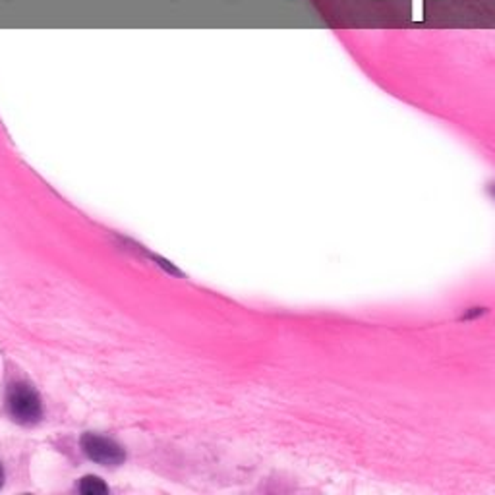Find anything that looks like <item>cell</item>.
<instances>
[{
	"mask_svg": "<svg viewBox=\"0 0 495 495\" xmlns=\"http://www.w3.org/2000/svg\"><path fill=\"white\" fill-rule=\"evenodd\" d=\"M8 408L12 418L20 424H36L41 414V398L27 383H15L8 393Z\"/></svg>",
	"mask_w": 495,
	"mask_h": 495,
	"instance_id": "cell-1",
	"label": "cell"
},
{
	"mask_svg": "<svg viewBox=\"0 0 495 495\" xmlns=\"http://www.w3.org/2000/svg\"><path fill=\"white\" fill-rule=\"evenodd\" d=\"M82 449L91 460L107 467H119L126 459V453L119 443L95 434H86L82 438Z\"/></svg>",
	"mask_w": 495,
	"mask_h": 495,
	"instance_id": "cell-2",
	"label": "cell"
},
{
	"mask_svg": "<svg viewBox=\"0 0 495 495\" xmlns=\"http://www.w3.org/2000/svg\"><path fill=\"white\" fill-rule=\"evenodd\" d=\"M79 491L82 493H107L108 488L103 484L101 478L98 476H86L82 482H79Z\"/></svg>",
	"mask_w": 495,
	"mask_h": 495,
	"instance_id": "cell-3",
	"label": "cell"
},
{
	"mask_svg": "<svg viewBox=\"0 0 495 495\" xmlns=\"http://www.w3.org/2000/svg\"><path fill=\"white\" fill-rule=\"evenodd\" d=\"M412 22L424 20V0H412Z\"/></svg>",
	"mask_w": 495,
	"mask_h": 495,
	"instance_id": "cell-4",
	"label": "cell"
},
{
	"mask_svg": "<svg viewBox=\"0 0 495 495\" xmlns=\"http://www.w3.org/2000/svg\"><path fill=\"white\" fill-rule=\"evenodd\" d=\"M3 484H5V470H3V467H0V486Z\"/></svg>",
	"mask_w": 495,
	"mask_h": 495,
	"instance_id": "cell-5",
	"label": "cell"
},
{
	"mask_svg": "<svg viewBox=\"0 0 495 495\" xmlns=\"http://www.w3.org/2000/svg\"><path fill=\"white\" fill-rule=\"evenodd\" d=\"M490 190H491V194L495 196V184H491V188H490Z\"/></svg>",
	"mask_w": 495,
	"mask_h": 495,
	"instance_id": "cell-6",
	"label": "cell"
}]
</instances>
